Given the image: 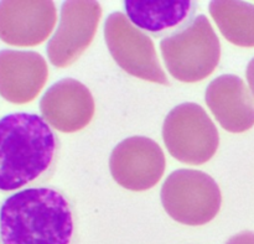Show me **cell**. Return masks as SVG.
Instances as JSON below:
<instances>
[{"mask_svg":"<svg viewBox=\"0 0 254 244\" xmlns=\"http://www.w3.org/2000/svg\"><path fill=\"white\" fill-rule=\"evenodd\" d=\"M0 244H78L74 202L51 186L12 193L0 203Z\"/></svg>","mask_w":254,"mask_h":244,"instance_id":"1","label":"cell"},{"mask_svg":"<svg viewBox=\"0 0 254 244\" xmlns=\"http://www.w3.org/2000/svg\"><path fill=\"white\" fill-rule=\"evenodd\" d=\"M61 141L42 117L12 113L0 119V192L36 187L52 179Z\"/></svg>","mask_w":254,"mask_h":244,"instance_id":"2","label":"cell"},{"mask_svg":"<svg viewBox=\"0 0 254 244\" xmlns=\"http://www.w3.org/2000/svg\"><path fill=\"white\" fill-rule=\"evenodd\" d=\"M160 51L169 73L184 83L207 78L221 60L220 39L203 14L181 31L164 37Z\"/></svg>","mask_w":254,"mask_h":244,"instance_id":"3","label":"cell"},{"mask_svg":"<svg viewBox=\"0 0 254 244\" xmlns=\"http://www.w3.org/2000/svg\"><path fill=\"white\" fill-rule=\"evenodd\" d=\"M160 198L165 212L186 226L207 225L222 205V193L215 179L192 169L173 171L164 181Z\"/></svg>","mask_w":254,"mask_h":244,"instance_id":"4","label":"cell"},{"mask_svg":"<svg viewBox=\"0 0 254 244\" xmlns=\"http://www.w3.org/2000/svg\"><path fill=\"white\" fill-rule=\"evenodd\" d=\"M163 140L176 160L188 165H202L215 156L220 134L202 107L183 103L165 117Z\"/></svg>","mask_w":254,"mask_h":244,"instance_id":"5","label":"cell"},{"mask_svg":"<svg viewBox=\"0 0 254 244\" xmlns=\"http://www.w3.org/2000/svg\"><path fill=\"white\" fill-rule=\"evenodd\" d=\"M104 40L111 56L123 71L144 81L169 86L153 41L126 14L114 11L107 16Z\"/></svg>","mask_w":254,"mask_h":244,"instance_id":"6","label":"cell"},{"mask_svg":"<svg viewBox=\"0 0 254 244\" xmlns=\"http://www.w3.org/2000/svg\"><path fill=\"white\" fill-rule=\"evenodd\" d=\"M101 16L102 7L98 1H64L59 26L46 47L50 62L59 68L73 64L93 41Z\"/></svg>","mask_w":254,"mask_h":244,"instance_id":"7","label":"cell"},{"mask_svg":"<svg viewBox=\"0 0 254 244\" xmlns=\"http://www.w3.org/2000/svg\"><path fill=\"white\" fill-rule=\"evenodd\" d=\"M166 160L163 149L146 136L124 139L109 156L112 178L129 191H146L153 188L165 173Z\"/></svg>","mask_w":254,"mask_h":244,"instance_id":"8","label":"cell"},{"mask_svg":"<svg viewBox=\"0 0 254 244\" xmlns=\"http://www.w3.org/2000/svg\"><path fill=\"white\" fill-rule=\"evenodd\" d=\"M57 21L50 0L0 1V40L11 46H37L49 39Z\"/></svg>","mask_w":254,"mask_h":244,"instance_id":"9","label":"cell"},{"mask_svg":"<svg viewBox=\"0 0 254 244\" xmlns=\"http://www.w3.org/2000/svg\"><path fill=\"white\" fill-rule=\"evenodd\" d=\"M42 118L62 133H76L86 128L96 113V104L88 87L73 78L52 84L40 101Z\"/></svg>","mask_w":254,"mask_h":244,"instance_id":"10","label":"cell"},{"mask_svg":"<svg viewBox=\"0 0 254 244\" xmlns=\"http://www.w3.org/2000/svg\"><path fill=\"white\" fill-rule=\"evenodd\" d=\"M49 78L46 60L35 51H0V96L14 104L34 101Z\"/></svg>","mask_w":254,"mask_h":244,"instance_id":"11","label":"cell"},{"mask_svg":"<svg viewBox=\"0 0 254 244\" xmlns=\"http://www.w3.org/2000/svg\"><path fill=\"white\" fill-rule=\"evenodd\" d=\"M205 102L225 130L237 134L253 128L254 98L241 77L222 74L211 81Z\"/></svg>","mask_w":254,"mask_h":244,"instance_id":"12","label":"cell"},{"mask_svg":"<svg viewBox=\"0 0 254 244\" xmlns=\"http://www.w3.org/2000/svg\"><path fill=\"white\" fill-rule=\"evenodd\" d=\"M126 15L131 24L154 37H169L192 22L198 2L192 0H127Z\"/></svg>","mask_w":254,"mask_h":244,"instance_id":"13","label":"cell"},{"mask_svg":"<svg viewBox=\"0 0 254 244\" xmlns=\"http://www.w3.org/2000/svg\"><path fill=\"white\" fill-rule=\"evenodd\" d=\"M210 14L221 34L236 46L254 47V5L240 0H215Z\"/></svg>","mask_w":254,"mask_h":244,"instance_id":"14","label":"cell"},{"mask_svg":"<svg viewBox=\"0 0 254 244\" xmlns=\"http://www.w3.org/2000/svg\"><path fill=\"white\" fill-rule=\"evenodd\" d=\"M226 244H254V232L245 231L235 235L226 242Z\"/></svg>","mask_w":254,"mask_h":244,"instance_id":"15","label":"cell"},{"mask_svg":"<svg viewBox=\"0 0 254 244\" xmlns=\"http://www.w3.org/2000/svg\"><path fill=\"white\" fill-rule=\"evenodd\" d=\"M246 76H247L248 84H250L251 92H252L254 97V57L251 60L250 63H248L247 69H246Z\"/></svg>","mask_w":254,"mask_h":244,"instance_id":"16","label":"cell"}]
</instances>
